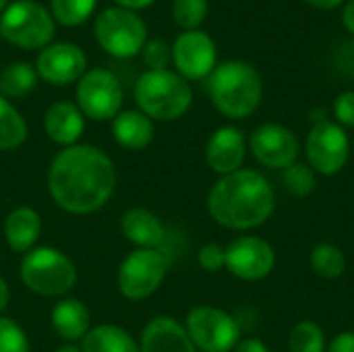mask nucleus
<instances>
[{
	"label": "nucleus",
	"mask_w": 354,
	"mask_h": 352,
	"mask_svg": "<svg viewBox=\"0 0 354 352\" xmlns=\"http://www.w3.org/2000/svg\"><path fill=\"white\" fill-rule=\"evenodd\" d=\"M116 189L114 162L95 145H71L56 154L48 170L54 203L75 216L102 210Z\"/></svg>",
	"instance_id": "f257e3e1"
},
{
	"label": "nucleus",
	"mask_w": 354,
	"mask_h": 352,
	"mask_svg": "<svg viewBox=\"0 0 354 352\" xmlns=\"http://www.w3.org/2000/svg\"><path fill=\"white\" fill-rule=\"evenodd\" d=\"M276 210V195L270 180L253 168H241L220 176L207 193L212 220L228 230H253L263 226Z\"/></svg>",
	"instance_id": "f03ea898"
},
{
	"label": "nucleus",
	"mask_w": 354,
	"mask_h": 352,
	"mask_svg": "<svg viewBox=\"0 0 354 352\" xmlns=\"http://www.w3.org/2000/svg\"><path fill=\"white\" fill-rule=\"evenodd\" d=\"M207 91L214 106L224 116L239 120L259 108L263 85L255 66L243 60H226L207 77Z\"/></svg>",
	"instance_id": "7ed1b4c3"
},
{
	"label": "nucleus",
	"mask_w": 354,
	"mask_h": 352,
	"mask_svg": "<svg viewBox=\"0 0 354 352\" xmlns=\"http://www.w3.org/2000/svg\"><path fill=\"white\" fill-rule=\"evenodd\" d=\"M135 100L141 112L153 120H176L193 104V91L178 73L145 71L135 85Z\"/></svg>",
	"instance_id": "20e7f679"
},
{
	"label": "nucleus",
	"mask_w": 354,
	"mask_h": 352,
	"mask_svg": "<svg viewBox=\"0 0 354 352\" xmlns=\"http://www.w3.org/2000/svg\"><path fill=\"white\" fill-rule=\"evenodd\" d=\"M21 280L39 297H64L77 284V268L54 247H33L21 261Z\"/></svg>",
	"instance_id": "39448f33"
},
{
	"label": "nucleus",
	"mask_w": 354,
	"mask_h": 352,
	"mask_svg": "<svg viewBox=\"0 0 354 352\" xmlns=\"http://www.w3.org/2000/svg\"><path fill=\"white\" fill-rule=\"evenodd\" d=\"M0 35L23 50L44 48L54 37V21L39 2L17 0L0 17Z\"/></svg>",
	"instance_id": "423d86ee"
},
{
	"label": "nucleus",
	"mask_w": 354,
	"mask_h": 352,
	"mask_svg": "<svg viewBox=\"0 0 354 352\" xmlns=\"http://www.w3.org/2000/svg\"><path fill=\"white\" fill-rule=\"evenodd\" d=\"M168 270L170 257L162 249H135L118 268V290L129 301H143L162 286Z\"/></svg>",
	"instance_id": "0eeeda50"
},
{
	"label": "nucleus",
	"mask_w": 354,
	"mask_h": 352,
	"mask_svg": "<svg viewBox=\"0 0 354 352\" xmlns=\"http://www.w3.org/2000/svg\"><path fill=\"white\" fill-rule=\"evenodd\" d=\"M185 330L197 352H232L241 342L239 322L228 311L209 305L191 309Z\"/></svg>",
	"instance_id": "6e6552de"
},
{
	"label": "nucleus",
	"mask_w": 354,
	"mask_h": 352,
	"mask_svg": "<svg viewBox=\"0 0 354 352\" xmlns=\"http://www.w3.org/2000/svg\"><path fill=\"white\" fill-rule=\"evenodd\" d=\"M307 164L322 176H334L342 172L351 156V139L346 129L336 120L317 118L305 141Z\"/></svg>",
	"instance_id": "1a4fd4ad"
},
{
	"label": "nucleus",
	"mask_w": 354,
	"mask_h": 352,
	"mask_svg": "<svg viewBox=\"0 0 354 352\" xmlns=\"http://www.w3.org/2000/svg\"><path fill=\"white\" fill-rule=\"evenodd\" d=\"M97 44L116 58H131L147 41L145 23L129 8H106L95 21Z\"/></svg>",
	"instance_id": "9d476101"
},
{
	"label": "nucleus",
	"mask_w": 354,
	"mask_h": 352,
	"mask_svg": "<svg viewBox=\"0 0 354 352\" xmlns=\"http://www.w3.org/2000/svg\"><path fill=\"white\" fill-rule=\"evenodd\" d=\"M122 106L120 81L106 68L85 73L77 83V108L91 120H110Z\"/></svg>",
	"instance_id": "9b49d317"
},
{
	"label": "nucleus",
	"mask_w": 354,
	"mask_h": 352,
	"mask_svg": "<svg viewBox=\"0 0 354 352\" xmlns=\"http://www.w3.org/2000/svg\"><path fill=\"white\" fill-rule=\"evenodd\" d=\"M226 270L245 282H259L276 268V251L257 234H241L226 247Z\"/></svg>",
	"instance_id": "f8f14e48"
},
{
	"label": "nucleus",
	"mask_w": 354,
	"mask_h": 352,
	"mask_svg": "<svg viewBox=\"0 0 354 352\" xmlns=\"http://www.w3.org/2000/svg\"><path fill=\"white\" fill-rule=\"evenodd\" d=\"M249 149L253 158L272 170H284L290 164L299 162L301 143L295 131L278 122H266L257 127L249 139Z\"/></svg>",
	"instance_id": "ddd939ff"
},
{
	"label": "nucleus",
	"mask_w": 354,
	"mask_h": 352,
	"mask_svg": "<svg viewBox=\"0 0 354 352\" xmlns=\"http://www.w3.org/2000/svg\"><path fill=\"white\" fill-rule=\"evenodd\" d=\"M216 44L203 31H185L176 37L172 60L183 79H203L216 68Z\"/></svg>",
	"instance_id": "4468645a"
},
{
	"label": "nucleus",
	"mask_w": 354,
	"mask_h": 352,
	"mask_svg": "<svg viewBox=\"0 0 354 352\" xmlns=\"http://www.w3.org/2000/svg\"><path fill=\"white\" fill-rule=\"evenodd\" d=\"M87 58L75 44H54L37 56V75L52 85H68L85 75Z\"/></svg>",
	"instance_id": "2eb2a0df"
},
{
	"label": "nucleus",
	"mask_w": 354,
	"mask_h": 352,
	"mask_svg": "<svg viewBox=\"0 0 354 352\" xmlns=\"http://www.w3.org/2000/svg\"><path fill=\"white\" fill-rule=\"evenodd\" d=\"M247 147L249 143L236 127H220L205 143V162L218 176L232 174L243 168Z\"/></svg>",
	"instance_id": "dca6fc26"
},
{
	"label": "nucleus",
	"mask_w": 354,
	"mask_h": 352,
	"mask_svg": "<svg viewBox=\"0 0 354 352\" xmlns=\"http://www.w3.org/2000/svg\"><path fill=\"white\" fill-rule=\"evenodd\" d=\"M141 352H197L187 330L174 317H153L141 334Z\"/></svg>",
	"instance_id": "f3484780"
},
{
	"label": "nucleus",
	"mask_w": 354,
	"mask_h": 352,
	"mask_svg": "<svg viewBox=\"0 0 354 352\" xmlns=\"http://www.w3.org/2000/svg\"><path fill=\"white\" fill-rule=\"evenodd\" d=\"M120 228H122L124 239L137 245V249H160L166 243L164 224L153 212L145 207L127 210L122 214Z\"/></svg>",
	"instance_id": "a211bd4d"
},
{
	"label": "nucleus",
	"mask_w": 354,
	"mask_h": 352,
	"mask_svg": "<svg viewBox=\"0 0 354 352\" xmlns=\"http://www.w3.org/2000/svg\"><path fill=\"white\" fill-rule=\"evenodd\" d=\"M44 129L54 143L64 147L77 145L79 137L85 131L83 112L71 102H56L46 110Z\"/></svg>",
	"instance_id": "6ab92c4d"
},
{
	"label": "nucleus",
	"mask_w": 354,
	"mask_h": 352,
	"mask_svg": "<svg viewBox=\"0 0 354 352\" xmlns=\"http://www.w3.org/2000/svg\"><path fill=\"white\" fill-rule=\"evenodd\" d=\"M41 234V218L33 207H17L4 220V239L10 251L29 253Z\"/></svg>",
	"instance_id": "aec40b11"
},
{
	"label": "nucleus",
	"mask_w": 354,
	"mask_h": 352,
	"mask_svg": "<svg viewBox=\"0 0 354 352\" xmlns=\"http://www.w3.org/2000/svg\"><path fill=\"white\" fill-rule=\"evenodd\" d=\"M112 137L120 147L129 151H141L153 141V122L149 116L137 110L118 112L112 118Z\"/></svg>",
	"instance_id": "412c9836"
},
{
	"label": "nucleus",
	"mask_w": 354,
	"mask_h": 352,
	"mask_svg": "<svg viewBox=\"0 0 354 352\" xmlns=\"http://www.w3.org/2000/svg\"><path fill=\"white\" fill-rule=\"evenodd\" d=\"M52 328L64 340H83L89 332V311L77 299H62L52 309Z\"/></svg>",
	"instance_id": "4be33fe9"
},
{
	"label": "nucleus",
	"mask_w": 354,
	"mask_h": 352,
	"mask_svg": "<svg viewBox=\"0 0 354 352\" xmlns=\"http://www.w3.org/2000/svg\"><path fill=\"white\" fill-rule=\"evenodd\" d=\"M81 342V352H141L139 344L127 330L110 324L89 328Z\"/></svg>",
	"instance_id": "5701e85b"
},
{
	"label": "nucleus",
	"mask_w": 354,
	"mask_h": 352,
	"mask_svg": "<svg viewBox=\"0 0 354 352\" xmlns=\"http://www.w3.org/2000/svg\"><path fill=\"white\" fill-rule=\"evenodd\" d=\"M311 270L324 280H336L346 272V255L332 243H317L309 255Z\"/></svg>",
	"instance_id": "b1692460"
},
{
	"label": "nucleus",
	"mask_w": 354,
	"mask_h": 352,
	"mask_svg": "<svg viewBox=\"0 0 354 352\" xmlns=\"http://www.w3.org/2000/svg\"><path fill=\"white\" fill-rule=\"evenodd\" d=\"M27 139L23 116L0 95V151L17 149Z\"/></svg>",
	"instance_id": "393cba45"
},
{
	"label": "nucleus",
	"mask_w": 354,
	"mask_h": 352,
	"mask_svg": "<svg viewBox=\"0 0 354 352\" xmlns=\"http://www.w3.org/2000/svg\"><path fill=\"white\" fill-rule=\"evenodd\" d=\"M326 332L315 322H299L288 334V351L290 352H326Z\"/></svg>",
	"instance_id": "a878e982"
},
{
	"label": "nucleus",
	"mask_w": 354,
	"mask_h": 352,
	"mask_svg": "<svg viewBox=\"0 0 354 352\" xmlns=\"http://www.w3.org/2000/svg\"><path fill=\"white\" fill-rule=\"evenodd\" d=\"M35 87V71L25 62L6 66L0 75V91L8 98H21Z\"/></svg>",
	"instance_id": "bb28decb"
},
{
	"label": "nucleus",
	"mask_w": 354,
	"mask_h": 352,
	"mask_svg": "<svg viewBox=\"0 0 354 352\" xmlns=\"http://www.w3.org/2000/svg\"><path fill=\"white\" fill-rule=\"evenodd\" d=\"M282 183L284 189L295 197H307L315 191L317 174L307 162H295L282 170Z\"/></svg>",
	"instance_id": "cd10ccee"
},
{
	"label": "nucleus",
	"mask_w": 354,
	"mask_h": 352,
	"mask_svg": "<svg viewBox=\"0 0 354 352\" xmlns=\"http://www.w3.org/2000/svg\"><path fill=\"white\" fill-rule=\"evenodd\" d=\"M95 8V0H52V12L62 25L75 27L89 19Z\"/></svg>",
	"instance_id": "c85d7f7f"
},
{
	"label": "nucleus",
	"mask_w": 354,
	"mask_h": 352,
	"mask_svg": "<svg viewBox=\"0 0 354 352\" xmlns=\"http://www.w3.org/2000/svg\"><path fill=\"white\" fill-rule=\"evenodd\" d=\"M174 21L185 27L187 31H193L199 27L207 15V0H174L172 4Z\"/></svg>",
	"instance_id": "c756f323"
},
{
	"label": "nucleus",
	"mask_w": 354,
	"mask_h": 352,
	"mask_svg": "<svg viewBox=\"0 0 354 352\" xmlns=\"http://www.w3.org/2000/svg\"><path fill=\"white\" fill-rule=\"evenodd\" d=\"M0 352H29L25 330L8 317H0Z\"/></svg>",
	"instance_id": "7c9ffc66"
},
{
	"label": "nucleus",
	"mask_w": 354,
	"mask_h": 352,
	"mask_svg": "<svg viewBox=\"0 0 354 352\" xmlns=\"http://www.w3.org/2000/svg\"><path fill=\"white\" fill-rule=\"evenodd\" d=\"M170 48L162 39H149L143 46V62L149 71H164L170 62Z\"/></svg>",
	"instance_id": "2f4dec72"
},
{
	"label": "nucleus",
	"mask_w": 354,
	"mask_h": 352,
	"mask_svg": "<svg viewBox=\"0 0 354 352\" xmlns=\"http://www.w3.org/2000/svg\"><path fill=\"white\" fill-rule=\"evenodd\" d=\"M197 261L201 266V270L216 274L220 270L226 268V249L218 243H207L199 249L197 253Z\"/></svg>",
	"instance_id": "473e14b6"
},
{
	"label": "nucleus",
	"mask_w": 354,
	"mask_h": 352,
	"mask_svg": "<svg viewBox=\"0 0 354 352\" xmlns=\"http://www.w3.org/2000/svg\"><path fill=\"white\" fill-rule=\"evenodd\" d=\"M334 118L342 129H354V91H342L334 100Z\"/></svg>",
	"instance_id": "72a5a7b5"
},
{
	"label": "nucleus",
	"mask_w": 354,
	"mask_h": 352,
	"mask_svg": "<svg viewBox=\"0 0 354 352\" xmlns=\"http://www.w3.org/2000/svg\"><path fill=\"white\" fill-rule=\"evenodd\" d=\"M326 352H354V332L344 330V332L336 334L332 338V342L328 344Z\"/></svg>",
	"instance_id": "f704fd0d"
},
{
	"label": "nucleus",
	"mask_w": 354,
	"mask_h": 352,
	"mask_svg": "<svg viewBox=\"0 0 354 352\" xmlns=\"http://www.w3.org/2000/svg\"><path fill=\"white\" fill-rule=\"evenodd\" d=\"M232 352H272L268 349V344L259 338H241V342L236 344V349Z\"/></svg>",
	"instance_id": "c9c22d12"
},
{
	"label": "nucleus",
	"mask_w": 354,
	"mask_h": 352,
	"mask_svg": "<svg viewBox=\"0 0 354 352\" xmlns=\"http://www.w3.org/2000/svg\"><path fill=\"white\" fill-rule=\"evenodd\" d=\"M342 21H344V25H346V29L354 35V0H351V2L344 6V10H342Z\"/></svg>",
	"instance_id": "e433bc0d"
},
{
	"label": "nucleus",
	"mask_w": 354,
	"mask_h": 352,
	"mask_svg": "<svg viewBox=\"0 0 354 352\" xmlns=\"http://www.w3.org/2000/svg\"><path fill=\"white\" fill-rule=\"evenodd\" d=\"M8 299H10V290H8V284H6V280L0 276V313L6 309V305H8Z\"/></svg>",
	"instance_id": "4c0bfd02"
},
{
	"label": "nucleus",
	"mask_w": 354,
	"mask_h": 352,
	"mask_svg": "<svg viewBox=\"0 0 354 352\" xmlns=\"http://www.w3.org/2000/svg\"><path fill=\"white\" fill-rule=\"evenodd\" d=\"M116 2L120 4V8L133 10V8H145V6H149L153 0H116Z\"/></svg>",
	"instance_id": "58836bf2"
},
{
	"label": "nucleus",
	"mask_w": 354,
	"mask_h": 352,
	"mask_svg": "<svg viewBox=\"0 0 354 352\" xmlns=\"http://www.w3.org/2000/svg\"><path fill=\"white\" fill-rule=\"evenodd\" d=\"M309 2L311 6H317V8H336L342 0H305Z\"/></svg>",
	"instance_id": "ea45409f"
},
{
	"label": "nucleus",
	"mask_w": 354,
	"mask_h": 352,
	"mask_svg": "<svg viewBox=\"0 0 354 352\" xmlns=\"http://www.w3.org/2000/svg\"><path fill=\"white\" fill-rule=\"evenodd\" d=\"M56 352H81V349L73 346V344H66V346H60Z\"/></svg>",
	"instance_id": "a19ab883"
},
{
	"label": "nucleus",
	"mask_w": 354,
	"mask_h": 352,
	"mask_svg": "<svg viewBox=\"0 0 354 352\" xmlns=\"http://www.w3.org/2000/svg\"><path fill=\"white\" fill-rule=\"evenodd\" d=\"M6 2H8V0H0V10H4V6H6Z\"/></svg>",
	"instance_id": "79ce46f5"
},
{
	"label": "nucleus",
	"mask_w": 354,
	"mask_h": 352,
	"mask_svg": "<svg viewBox=\"0 0 354 352\" xmlns=\"http://www.w3.org/2000/svg\"><path fill=\"white\" fill-rule=\"evenodd\" d=\"M353 145H354V143H353Z\"/></svg>",
	"instance_id": "37998d69"
}]
</instances>
